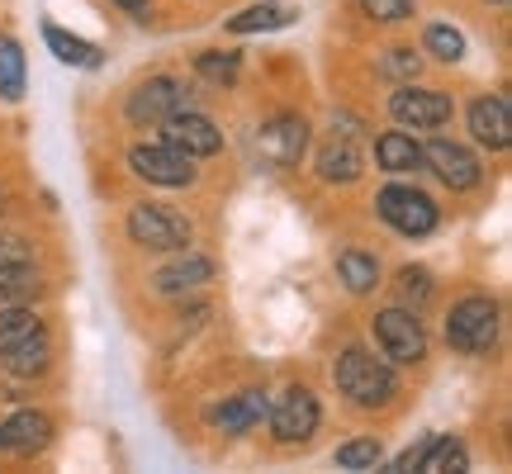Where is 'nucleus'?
<instances>
[{
    "label": "nucleus",
    "instance_id": "f257e3e1",
    "mask_svg": "<svg viewBox=\"0 0 512 474\" xmlns=\"http://www.w3.org/2000/svg\"><path fill=\"white\" fill-rule=\"evenodd\" d=\"M332 380H337V389H342L356 408H380V403H389L394 394H399L394 370H389L384 361H375V356L361 351V347H347L342 356H337Z\"/></svg>",
    "mask_w": 512,
    "mask_h": 474
},
{
    "label": "nucleus",
    "instance_id": "f03ea898",
    "mask_svg": "<svg viewBox=\"0 0 512 474\" xmlns=\"http://www.w3.org/2000/svg\"><path fill=\"white\" fill-rule=\"evenodd\" d=\"M446 342L460 351V356H484V351L498 342V304L489 294H470L460 299L451 318H446Z\"/></svg>",
    "mask_w": 512,
    "mask_h": 474
},
{
    "label": "nucleus",
    "instance_id": "7ed1b4c3",
    "mask_svg": "<svg viewBox=\"0 0 512 474\" xmlns=\"http://www.w3.org/2000/svg\"><path fill=\"white\" fill-rule=\"evenodd\" d=\"M128 237H133L138 247H147V252H181L185 242H190V219L171 214L162 204H133Z\"/></svg>",
    "mask_w": 512,
    "mask_h": 474
},
{
    "label": "nucleus",
    "instance_id": "20e7f679",
    "mask_svg": "<svg viewBox=\"0 0 512 474\" xmlns=\"http://www.w3.org/2000/svg\"><path fill=\"white\" fill-rule=\"evenodd\" d=\"M380 219L403 237H427L437 228V204L413 185H384L380 190Z\"/></svg>",
    "mask_w": 512,
    "mask_h": 474
},
{
    "label": "nucleus",
    "instance_id": "39448f33",
    "mask_svg": "<svg viewBox=\"0 0 512 474\" xmlns=\"http://www.w3.org/2000/svg\"><path fill=\"white\" fill-rule=\"evenodd\" d=\"M266 418H271L275 441L294 446V441H309L313 432H318V418H323V413H318V399H313L304 384H290L275 403H266Z\"/></svg>",
    "mask_w": 512,
    "mask_h": 474
},
{
    "label": "nucleus",
    "instance_id": "423d86ee",
    "mask_svg": "<svg viewBox=\"0 0 512 474\" xmlns=\"http://www.w3.org/2000/svg\"><path fill=\"white\" fill-rule=\"evenodd\" d=\"M375 342L394 365H418L427 356V332L408 309H384L375 313Z\"/></svg>",
    "mask_w": 512,
    "mask_h": 474
},
{
    "label": "nucleus",
    "instance_id": "0eeeda50",
    "mask_svg": "<svg viewBox=\"0 0 512 474\" xmlns=\"http://www.w3.org/2000/svg\"><path fill=\"white\" fill-rule=\"evenodd\" d=\"M190 162L195 157H185L181 147H171V143H138L128 152V166L152 185H190L195 181V166Z\"/></svg>",
    "mask_w": 512,
    "mask_h": 474
},
{
    "label": "nucleus",
    "instance_id": "6e6552de",
    "mask_svg": "<svg viewBox=\"0 0 512 474\" xmlns=\"http://www.w3.org/2000/svg\"><path fill=\"white\" fill-rule=\"evenodd\" d=\"M190 100H185V86L181 81H171V76H152V81H143L138 91L128 95V119L138 128H152L162 124V119H171L176 110H185Z\"/></svg>",
    "mask_w": 512,
    "mask_h": 474
},
{
    "label": "nucleus",
    "instance_id": "1a4fd4ad",
    "mask_svg": "<svg viewBox=\"0 0 512 474\" xmlns=\"http://www.w3.org/2000/svg\"><path fill=\"white\" fill-rule=\"evenodd\" d=\"M389 114L399 119L403 128H441L451 119V100L441 91H422V86H403V91L389 95Z\"/></svg>",
    "mask_w": 512,
    "mask_h": 474
},
{
    "label": "nucleus",
    "instance_id": "9d476101",
    "mask_svg": "<svg viewBox=\"0 0 512 474\" xmlns=\"http://www.w3.org/2000/svg\"><path fill=\"white\" fill-rule=\"evenodd\" d=\"M256 147H261V157L271 166H294L304 157V147H309V124L299 114H275L271 124L256 133Z\"/></svg>",
    "mask_w": 512,
    "mask_h": 474
},
{
    "label": "nucleus",
    "instance_id": "9b49d317",
    "mask_svg": "<svg viewBox=\"0 0 512 474\" xmlns=\"http://www.w3.org/2000/svg\"><path fill=\"white\" fill-rule=\"evenodd\" d=\"M162 128H166V143L171 147H181L185 157H214L223 147V133L204 114H195L190 105L185 110H176L171 119H162Z\"/></svg>",
    "mask_w": 512,
    "mask_h": 474
},
{
    "label": "nucleus",
    "instance_id": "f8f14e48",
    "mask_svg": "<svg viewBox=\"0 0 512 474\" xmlns=\"http://www.w3.org/2000/svg\"><path fill=\"white\" fill-rule=\"evenodd\" d=\"M422 162L432 166V171L441 176V185H451V190H470V185H479V162H475L470 147L432 138V143L422 147Z\"/></svg>",
    "mask_w": 512,
    "mask_h": 474
},
{
    "label": "nucleus",
    "instance_id": "ddd939ff",
    "mask_svg": "<svg viewBox=\"0 0 512 474\" xmlns=\"http://www.w3.org/2000/svg\"><path fill=\"white\" fill-rule=\"evenodd\" d=\"M361 171H366V152H361V143H356V133H351V128L332 133L328 147L318 152V176L332 181V185H351Z\"/></svg>",
    "mask_w": 512,
    "mask_h": 474
},
{
    "label": "nucleus",
    "instance_id": "4468645a",
    "mask_svg": "<svg viewBox=\"0 0 512 474\" xmlns=\"http://www.w3.org/2000/svg\"><path fill=\"white\" fill-rule=\"evenodd\" d=\"M470 133L475 143H484L489 152H503L512 143V114H508V100L503 95H484L470 105Z\"/></svg>",
    "mask_w": 512,
    "mask_h": 474
},
{
    "label": "nucleus",
    "instance_id": "2eb2a0df",
    "mask_svg": "<svg viewBox=\"0 0 512 474\" xmlns=\"http://www.w3.org/2000/svg\"><path fill=\"white\" fill-rule=\"evenodd\" d=\"M53 441V422L43 418V413H15V418L0 422V451H15V456H34Z\"/></svg>",
    "mask_w": 512,
    "mask_h": 474
},
{
    "label": "nucleus",
    "instance_id": "dca6fc26",
    "mask_svg": "<svg viewBox=\"0 0 512 474\" xmlns=\"http://www.w3.org/2000/svg\"><path fill=\"white\" fill-rule=\"evenodd\" d=\"M261 418H266V394H261V389H247V394H238V399H228L223 408H214V413H209V422H214L219 432H228V437L252 432Z\"/></svg>",
    "mask_w": 512,
    "mask_h": 474
},
{
    "label": "nucleus",
    "instance_id": "f3484780",
    "mask_svg": "<svg viewBox=\"0 0 512 474\" xmlns=\"http://www.w3.org/2000/svg\"><path fill=\"white\" fill-rule=\"evenodd\" d=\"M209 280H214V261L209 256H181V261L162 266L152 285L162 294H190V290H200V285H209Z\"/></svg>",
    "mask_w": 512,
    "mask_h": 474
},
{
    "label": "nucleus",
    "instance_id": "a211bd4d",
    "mask_svg": "<svg viewBox=\"0 0 512 474\" xmlns=\"http://www.w3.org/2000/svg\"><path fill=\"white\" fill-rule=\"evenodd\" d=\"M294 19H299L294 5H285V0H261V5H247L242 15L228 19V29H233V34H266V29H290Z\"/></svg>",
    "mask_w": 512,
    "mask_h": 474
},
{
    "label": "nucleus",
    "instance_id": "6ab92c4d",
    "mask_svg": "<svg viewBox=\"0 0 512 474\" xmlns=\"http://www.w3.org/2000/svg\"><path fill=\"white\" fill-rule=\"evenodd\" d=\"M48 356H53L48 337H43V332H34V337L15 342L10 351H0V365H5L10 375H19V380H29V375H43V370H48Z\"/></svg>",
    "mask_w": 512,
    "mask_h": 474
},
{
    "label": "nucleus",
    "instance_id": "aec40b11",
    "mask_svg": "<svg viewBox=\"0 0 512 474\" xmlns=\"http://www.w3.org/2000/svg\"><path fill=\"white\" fill-rule=\"evenodd\" d=\"M375 162H380V171H418L422 166V143L418 138H408V133H384L380 143H375Z\"/></svg>",
    "mask_w": 512,
    "mask_h": 474
},
{
    "label": "nucleus",
    "instance_id": "412c9836",
    "mask_svg": "<svg viewBox=\"0 0 512 474\" xmlns=\"http://www.w3.org/2000/svg\"><path fill=\"white\" fill-rule=\"evenodd\" d=\"M43 43L53 48L57 62H67V67H100V48L95 43H86V38L67 34V29H57V24H48L43 29Z\"/></svg>",
    "mask_w": 512,
    "mask_h": 474
},
{
    "label": "nucleus",
    "instance_id": "4be33fe9",
    "mask_svg": "<svg viewBox=\"0 0 512 474\" xmlns=\"http://www.w3.org/2000/svg\"><path fill=\"white\" fill-rule=\"evenodd\" d=\"M422 474H460L470 470V456H465V441H451V437H432L427 451L418 460Z\"/></svg>",
    "mask_w": 512,
    "mask_h": 474
},
{
    "label": "nucleus",
    "instance_id": "5701e85b",
    "mask_svg": "<svg viewBox=\"0 0 512 474\" xmlns=\"http://www.w3.org/2000/svg\"><path fill=\"white\" fill-rule=\"evenodd\" d=\"M337 275H342V285L351 294H370L380 285V261L366 252H342L337 256Z\"/></svg>",
    "mask_w": 512,
    "mask_h": 474
},
{
    "label": "nucleus",
    "instance_id": "b1692460",
    "mask_svg": "<svg viewBox=\"0 0 512 474\" xmlns=\"http://www.w3.org/2000/svg\"><path fill=\"white\" fill-rule=\"evenodd\" d=\"M19 95H24V48L0 34V100L15 105Z\"/></svg>",
    "mask_w": 512,
    "mask_h": 474
},
{
    "label": "nucleus",
    "instance_id": "393cba45",
    "mask_svg": "<svg viewBox=\"0 0 512 474\" xmlns=\"http://www.w3.org/2000/svg\"><path fill=\"white\" fill-rule=\"evenodd\" d=\"M34 332H43V323H38V313L29 304H5L0 309V351H10L15 342L34 337Z\"/></svg>",
    "mask_w": 512,
    "mask_h": 474
},
{
    "label": "nucleus",
    "instance_id": "a878e982",
    "mask_svg": "<svg viewBox=\"0 0 512 474\" xmlns=\"http://www.w3.org/2000/svg\"><path fill=\"white\" fill-rule=\"evenodd\" d=\"M384 460V446L375 437H356L337 446V470H375Z\"/></svg>",
    "mask_w": 512,
    "mask_h": 474
},
{
    "label": "nucleus",
    "instance_id": "bb28decb",
    "mask_svg": "<svg viewBox=\"0 0 512 474\" xmlns=\"http://www.w3.org/2000/svg\"><path fill=\"white\" fill-rule=\"evenodd\" d=\"M422 48L432 57H441V62H460V57H465V34L451 29V24H432L427 38H422Z\"/></svg>",
    "mask_w": 512,
    "mask_h": 474
},
{
    "label": "nucleus",
    "instance_id": "cd10ccee",
    "mask_svg": "<svg viewBox=\"0 0 512 474\" xmlns=\"http://www.w3.org/2000/svg\"><path fill=\"white\" fill-rule=\"evenodd\" d=\"M38 294V275L34 266H19V271H0V299L5 304H24Z\"/></svg>",
    "mask_w": 512,
    "mask_h": 474
},
{
    "label": "nucleus",
    "instance_id": "c85d7f7f",
    "mask_svg": "<svg viewBox=\"0 0 512 474\" xmlns=\"http://www.w3.org/2000/svg\"><path fill=\"white\" fill-rule=\"evenodd\" d=\"M399 294H403V304H413V313L432 299V275L422 271V266H408V271L399 275Z\"/></svg>",
    "mask_w": 512,
    "mask_h": 474
},
{
    "label": "nucleus",
    "instance_id": "c756f323",
    "mask_svg": "<svg viewBox=\"0 0 512 474\" xmlns=\"http://www.w3.org/2000/svg\"><path fill=\"white\" fill-rule=\"evenodd\" d=\"M19 266H34V247L19 233H0V271H19Z\"/></svg>",
    "mask_w": 512,
    "mask_h": 474
},
{
    "label": "nucleus",
    "instance_id": "7c9ffc66",
    "mask_svg": "<svg viewBox=\"0 0 512 474\" xmlns=\"http://www.w3.org/2000/svg\"><path fill=\"white\" fill-rule=\"evenodd\" d=\"M195 67H200V76H209V81H223V86H228V81L238 76V53H200V62H195Z\"/></svg>",
    "mask_w": 512,
    "mask_h": 474
},
{
    "label": "nucleus",
    "instance_id": "2f4dec72",
    "mask_svg": "<svg viewBox=\"0 0 512 474\" xmlns=\"http://www.w3.org/2000/svg\"><path fill=\"white\" fill-rule=\"evenodd\" d=\"M361 10H366L370 19L399 24V19H413V0H361Z\"/></svg>",
    "mask_w": 512,
    "mask_h": 474
},
{
    "label": "nucleus",
    "instance_id": "473e14b6",
    "mask_svg": "<svg viewBox=\"0 0 512 474\" xmlns=\"http://www.w3.org/2000/svg\"><path fill=\"white\" fill-rule=\"evenodd\" d=\"M418 67H422V57L413 48H389V57H384V72L394 76V81H413Z\"/></svg>",
    "mask_w": 512,
    "mask_h": 474
},
{
    "label": "nucleus",
    "instance_id": "72a5a7b5",
    "mask_svg": "<svg viewBox=\"0 0 512 474\" xmlns=\"http://www.w3.org/2000/svg\"><path fill=\"white\" fill-rule=\"evenodd\" d=\"M114 5H124V10H133V15H143L147 0H114Z\"/></svg>",
    "mask_w": 512,
    "mask_h": 474
},
{
    "label": "nucleus",
    "instance_id": "f704fd0d",
    "mask_svg": "<svg viewBox=\"0 0 512 474\" xmlns=\"http://www.w3.org/2000/svg\"><path fill=\"white\" fill-rule=\"evenodd\" d=\"M0 214H5V195H0Z\"/></svg>",
    "mask_w": 512,
    "mask_h": 474
},
{
    "label": "nucleus",
    "instance_id": "c9c22d12",
    "mask_svg": "<svg viewBox=\"0 0 512 474\" xmlns=\"http://www.w3.org/2000/svg\"><path fill=\"white\" fill-rule=\"evenodd\" d=\"M494 5H508V0H494Z\"/></svg>",
    "mask_w": 512,
    "mask_h": 474
}]
</instances>
